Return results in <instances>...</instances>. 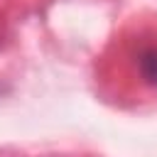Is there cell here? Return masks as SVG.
I'll list each match as a JSON object with an SVG mask.
<instances>
[{
    "mask_svg": "<svg viewBox=\"0 0 157 157\" xmlns=\"http://www.w3.org/2000/svg\"><path fill=\"white\" fill-rule=\"evenodd\" d=\"M123 66L142 93H157V32L142 29L123 44Z\"/></svg>",
    "mask_w": 157,
    "mask_h": 157,
    "instance_id": "1",
    "label": "cell"
}]
</instances>
